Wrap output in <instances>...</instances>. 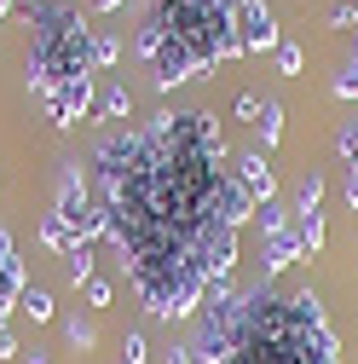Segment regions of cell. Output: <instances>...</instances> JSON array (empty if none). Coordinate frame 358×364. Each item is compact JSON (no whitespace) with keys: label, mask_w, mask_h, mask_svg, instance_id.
<instances>
[{"label":"cell","mask_w":358,"mask_h":364,"mask_svg":"<svg viewBox=\"0 0 358 364\" xmlns=\"http://www.w3.org/2000/svg\"><path fill=\"white\" fill-rule=\"evenodd\" d=\"M330 23H335V29H352V23H358V0H341V6L330 12Z\"/></svg>","instance_id":"7402d4cb"},{"label":"cell","mask_w":358,"mask_h":364,"mask_svg":"<svg viewBox=\"0 0 358 364\" xmlns=\"http://www.w3.org/2000/svg\"><path fill=\"white\" fill-rule=\"evenodd\" d=\"M64 330H70V341H75V347H93V324H81V318H70Z\"/></svg>","instance_id":"cb8c5ba5"},{"label":"cell","mask_w":358,"mask_h":364,"mask_svg":"<svg viewBox=\"0 0 358 364\" xmlns=\"http://www.w3.org/2000/svg\"><path fill=\"white\" fill-rule=\"evenodd\" d=\"M254 220H260V237H272V232H283V225H295V208H283V203L272 197V203L254 208Z\"/></svg>","instance_id":"5bb4252c"},{"label":"cell","mask_w":358,"mask_h":364,"mask_svg":"<svg viewBox=\"0 0 358 364\" xmlns=\"http://www.w3.org/2000/svg\"><path fill=\"white\" fill-rule=\"evenodd\" d=\"M168 364H197V358H191V341H185V347H168Z\"/></svg>","instance_id":"4316f807"},{"label":"cell","mask_w":358,"mask_h":364,"mask_svg":"<svg viewBox=\"0 0 358 364\" xmlns=\"http://www.w3.org/2000/svg\"><path fill=\"white\" fill-rule=\"evenodd\" d=\"M254 197L237 186V173H226V179H219V225H232V232H243V225L254 220Z\"/></svg>","instance_id":"52a82bcc"},{"label":"cell","mask_w":358,"mask_h":364,"mask_svg":"<svg viewBox=\"0 0 358 364\" xmlns=\"http://www.w3.org/2000/svg\"><path fill=\"white\" fill-rule=\"evenodd\" d=\"M260 249H266V278H278V272H289L295 260H306L295 225H283V232H272V237H260Z\"/></svg>","instance_id":"ba28073f"},{"label":"cell","mask_w":358,"mask_h":364,"mask_svg":"<svg viewBox=\"0 0 358 364\" xmlns=\"http://www.w3.org/2000/svg\"><path fill=\"white\" fill-rule=\"evenodd\" d=\"M47 105V116H53V127H75V122H87L93 116V75H75V81H64L53 99H40Z\"/></svg>","instance_id":"5b68a950"},{"label":"cell","mask_w":358,"mask_h":364,"mask_svg":"<svg viewBox=\"0 0 358 364\" xmlns=\"http://www.w3.org/2000/svg\"><path fill=\"white\" fill-rule=\"evenodd\" d=\"M232 29H237V47L243 53H272L278 47V18L266 0H237L232 6Z\"/></svg>","instance_id":"277c9868"},{"label":"cell","mask_w":358,"mask_h":364,"mask_svg":"<svg viewBox=\"0 0 358 364\" xmlns=\"http://www.w3.org/2000/svg\"><path fill=\"white\" fill-rule=\"evenodd\" d=\"M110 295H116L110 278H93V284H87V301H93V306H110Z\"/></svg>","instance_id":"603a6c76"},{"label":"cell","mask_w":358,"mask_h":364,"mask_svg":"<svg viewBox=\"0 0 358 364\" xmlns=\"http://www.w3.org/2000/svg\"><path fill=\"white\" fill-rule=\"evenodd\" d=\"M64 260H70V284H75V289H81V284H93V260H99V243H93V237H75Z\"/></svg>","instance_id":"9c48e42d"},{"label":"cell","mask_w":358,"mask_h":364,"mask_svg":"<svg viewBox=\"0 0 358 364\" xmlns=\"http://www.w3.org/2000/svg\"><path fill=\"white\" fill-rule=\"evenodd\" d=\"M232 110H237L243 122H254V116H260V99H254V93H237V105H232Z\"/></svg>","instance_id":"d4e9b609"},{"label":"cell","mask_w":358,"mask_h":364,"mask_svg":"<svg viewBox=\"0 0 358 364\" xmlns=\"http://www.w3.org/2000/svg\"><path fill=\"white\" fill-rule=\"evenodd\" d=\"M0 358H23V353H18V336H12V330H0Z\"/></svg>","instance_id":"484cf974"},{"label":"cell","mask_w":358,"mask_h":364,"mask_svg":"<svg viewBox=\"0 0 358 364\" xmlns=\"http://www.w3.org/2000/svg\"><path fill=\"white\" fill-rule=\"evenodd\" d=\"M116 53H121V41H116L110 29H93V70H110Z\"/></svg>","instance_id":"e0dca14e"},{"label":"cell","mask_w":358,"mask_h":364,"mask_svg":"<svg viewBox=\"0 0 358 364\" xmlns=\"http://www.w3.org/2000/svg\"><path fill=\"white\" fill-rule=\"evenodd\" d=\"M99 75L93 70V23H87L70 0L58 6H29V87L35 99H53L64 81Z\"/></svg>","instance_id":"6da1fadb"},{"label":"cell","mask_w":358,"mask_h":364,"mask_svg":"<svg viewBox=\"0 0 358 364\" xmlns=\"http://www.w3.org/2000/svg\"><path fill=\"white\" fill-rule=\"evenodd\" d=\"M347 203L358 208V173H347Z\"/></svg>","instance_id":"83f0119b"},{"label":"cell","mask_w":358,"mask_h":364,"mask_svg":"<svg viewBox=\"0 0 358 364\" xmlns=\"http://www.w3.org/2000/svg\"><path fill=\"white\" fill-rule=\"evenodd\" d=\"M335 151H341L347 173H358V122H347V127H341V139H335Z\"/></svg>","instance_id":"d6986e66"},{"label":"cell","mask_w":358,"mask_h":364,"mask_svg":"<svg viewBox=\"0 0 358 364\" xmlns=\"http://www.w3.org/2000/svg\"><path fill=\"white\" fill-rule=\"evenodd\" d=\"M232 6H237V0H232Z\"/></svg>","instance_id":"1f68e13d"},{"label":"cell","mask_w":358,"mask_h":364,"mask_svg":"<svg viewBox=\"0 0 358 364\" xmlns=\"http://www.w3.org/2000/svg\"><path fill=\"white\" fill-rule=\"evenodd\" d=\"M151 23L197 58V75H208L226 58H243L237 29H232V0H156Z\"/></svg>","instance_id":"7a4b0ae2"},{"label":"cell","mask_w":358,"mask_h":364,"mask_svg":"<svg viewBox=\"0 0 358 364\" xmlns=\"http://www.w3.org/2000/svg\"><path fill=\"white\" fill-rule=\"evenodd\" d=\"M312 208H324V173L318 168H312L300 179V191H295V214H312Z\"/></svg>","instance_id":"9a60e30c"},{"label":"cell","mask_w":358,"mask_h":364,"mask_svg":"<svg viewBox=\"0 0 358 364\" xmlns=\"http://www.w3.org/2000/svg\"><path fill=\"white\" fill-rule=\"evenodd\" d=\"M6 12H12V0H0V18H6Z\"/></svg>","instance_id":"4dcf8cb0"},{"label":"cell","mask_w":358,"mask_h":364,"mask_svg":"<svg viewBox=\"0 0 358 364\" xmlns=\"http://www.w3.org/2000/svg\"><path fill=\"white\" fill-rule=\"evenodd\" d=\"M93 6H99V12H116V6H121V0H93Z\"/></svg>","instance_id":"f1b7e54d"},{"label":"cell","mask_w":358,"mask_h":364,"mask_svg":"<svg viewBox=\"0 0 358 364\" xmlns=\"http://www.w3.org/2000/svg\"><path fill=\"white\" fill-rule=\"evenodd\" d=\"M18 312H23V318H35V324H53V312H58V306H53V295L40 289V284H23V295H18Z\"/></svg>","instance_id":"30bf717a"},{"label":"cell","mask_w":358,"mask_h":364,"mask_svg":"<svg viewBox=\"0 0 358 364\" xmlns=\"http://www.w3.org/2000/svg\"><path fill=\"white\" fill-rule=\"evenodd\" d=\"M23 364H47V353H23Z\"/></svg>","instance_id":"f546056e"},{"label":"cell","mask_w":358,"mask_h":364,"mask_svg":"<svg viewBox=\"0 0 358 364\" xmlns=\"http://www.w3.org/2000/svg\"><path fill=\"white\" fill-rule=\"evenodd\" d=\"M99 116H104V122H121V116H133V93H127V81H110V87H104Z\"/></svg>","instance_id":"7c38bea8"},{"label":"cell","mask_w":358,"mask_h":364,"mask_svg":"<svg viewBox=\"0 0 358 364\" xmlns=\"http://www.w3.org/2000/svg\"><path fill=\"white\" fill-rule=\"evenodd\" d=\"M254 133H260V145H266V151H272V145L283 139V105H278V99H266V105H260V116H254Z\"/></svg>","instance_id":"8fae6325"},{"label":"cell","mask_w":358,"mask_h":364,"mask_svg":"<svg viewBox=\"0 0 358 364\" xmlns=\"http://www.w3.org/2000/svg\"><path fill=\"white\" fill-rule=\"evenodd\" d=\"M278 70L283 75H300V47H295V41H278Z\"/></svg>","instance_id":"ffe728a7"},{"label":"cell","mask_w":358,"mask_h":364,"mask_svg":"<svg viewBox=\"0 0 358 364\" xmlns=\"http://www.w3.org/2000/svg\"><path fill=\"white\" fill-rule=\"evenodd\" d=\"M237 186H243L254 203H272V197H278L272 156H266V151H249V156H237Z\"/></svg>","instance_id":"8992f818"},{"label":"cell","mask_w":358,"mask_h":364,"mask_svg":"<svg viewBox=\"0 0 358 364\" xmlns=\"http://www.w3.org/2000/svg\"><path fill=\"white\" fill-rule=\"evenodd\" d=\"M121 364H145V336H139V330H127V341H121Z\"/></svg>","instance_id":"44dd1931"},{"label":"cell","mask_w":358,"mask_h":364,"mask_svg":"<svg viewBox=\"0 0 358 364\" xmlns=\"http://www.w3.org/2000/svg\"><path fill=\"white\" fill-rule=\"evenodd\" d=\"M330 93H335V99H358V41H352V58H347V70L335 75Z\"/></svg>","instance_id":"ac0fdd59"},{"label":"cell","mask_w":358,"mask_h":364,"mask_svg":"<svg viewBox=\"0 0 358 364\" xmlns=\"http://www.w3.org/2000/svg\"><path fill=\"white\" fill-rule=\"evenodd\" d=\"M40 243H47V249H64V255H70V243H75V232H70V225H64L58 214H47V220H40Z\"/></svg>","instance_id":"2e32d148"},{"label":"cell","mask_w":358,"mask_h":364,"mask_svg":"<svg viewBox=\"0 0 358 364\" xmlns=\"http://www.w3.org/2000/svg\"><path fill=\"white\" fill-rule=\"evenodd\" d=\"M139 58L151 64V81L162 87V93H168V87H179V81H197V58L179 47L173 35H162L151 18L139 23Z\"/></svg>","instance_id":"3957f363"},{"label":"cell","mask_w":358,"mask_h":364,"mask_svg":"<svg viewBox=\"0 0 358 364\" xmlns=\"http://www.w3.org/2000/svg\"><path fill=\"white\" fill-rule=\"evenodd\" d=\"M295 232H300V249H306V255H318V249H324V208L295 214Z\"/></svg>","instance_id":"4fadbf2b"}]
</instances>
